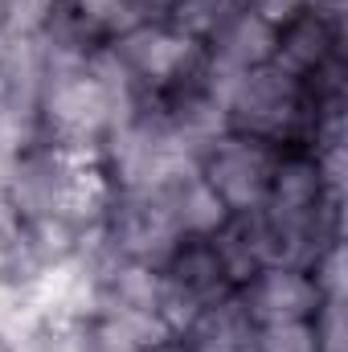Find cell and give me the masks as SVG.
Here are the masks:
<instances>
[{
	"label": "cell",
	"instance_id": "1",
	"mask_svg": "<svg viewBox=\"0 0 348 352\" xmlns=\"http://www.w3.org/2000/svg\"><path fill=\"white\" fill-rule=\"evenodd\" d=\"M221 107H226V127L230 131L254 135V140L279 144V148H303L307 135H312L316 115L328 111V107L316 102V94L303 78L287 74L274 62L234 78L221 90Z\"/></svg>",
	"mask_w": 348,
	"mask_h": 352
},
{
	"label": "cell",
	"instance_id": "2",
	"mask_svg": "<svg viewBox=\"0 0 348 352\" xmlns=\"http://www.w3.org/2000/svg\"><path fill=\"white\" fill-rule=\"evenodd\" d=\"M107 45L144 98H160L205 70V50L197 41H188L184 33L168 29L164 21L131 25V29L107 37Z\"/></svg>",
	"mask_w": 348,
	"mask_h": 352
},
{
	"label": "cell",
	"instance_id": "3",
	"mask_svg": "<svg viewBox=\"0 0 348 352\" xmlns=\"http://www.w3.org/2000/svg\"><path fill=\"white\" fill-rule=\"evenodd\" d=\"M98 234L111 254H119L127 263L156 266V270L184 242L164 188H115Z\"/></svg>",
	"mask_w": 348,
	"mask_h": 352
},
{
	"label": "cell",
	"instance_id": "4",
	"mask_svg": "<svg viewBox=\"0 0 348 352\" xmlns=\"http://www.w3.org/2000/svg\"><path fill=\"white\" fill-rule=\"evenodd\" d=\"M283 152L287 148H279V144H266V140L242 135V131H226L201 152L197 173L221 197V205L230 213H250V209H262Z\"/></svg>",
	"mask_w": 348,
	"mask_h": 352
},
{
	"label": "cell",
	"instance_id": "5",
	"mask_svg": "<svg viewBox=\"0 0 348 352\" xmlns=\"http://www.w3.org/2000/svg\"><path fill=\"white\" fill-rule=\"evenodd\" d=\"M274 45H279V25L266 21L259 8L242 4V8L201 45V50H205V78H209V87L221 94L234 78H242V74L266 66V62L274 58Z\"/></svg>",
	"mask_w": 348,
	"mask_h": 352
},
{
	"label": "cell",
	"instance_id": "6",
	"mask_svg": "<svg viewBox=\"0 0 348 352\" xmlns=\"http://www.w3.org/2000/svg\"><path fill=\"white\" fill-rule=\"evenodd\" d=\"M234 295L254 328L279 320H316V311L328 303L312 270L299 266H259Z\"/></svg>",
	"mask_w": 348,
	"mask_h": 352
},
{
	"label": "cell",
	"instance_id": "7",
	"mask_svg": "<svg viewBox=\"0 0 348 352\" xmlns=\"http://www.w3.org/2000/svg\"><path fill=\"white\" fill-rule=\"evenodd\" d=\"M176 340L173 324L160 311H140V307H94L87 320V344L90 352H148Z\"/></svg>",
	"mask_w": 348,
	"mask_h": 352
},
{
	"label": "cell",
	"instance_id": "8",
	"mask_svg": "<svg viewBox=\"0 0 348 352\" xmlns=\"http://www.w3.org/2000/svg\"><path fill=\"white\" fill-rule=\"evenodd\" d=\"M156 188L168 192L173 213H176V226H180L184 238H213V234L230 221V209H226L221 197L201 180L197 168L184 173V176H176V180H168V184H156Z\"/></svg>",
	"mask_w": 348,
	"mask_h": 352
},
{
	"label": "cell",
	"instance_id": "9",
	"mask_svg": "<svg viewBox=\"0 0 348 352\" xmlns=\"http://www.w3.org/2000/svg\"><path fill=\"white\" fill-rule=\"evenodd\" d=\"M242 4L246 0H173L168 12H164V25L176 29V33H184L188 41L205 45Z\"/></svg>",
	"mask_w": 348,
	"mask_h": 352
},
{
	"label": "cell",
	"instance_id": "10",
	"mask_svg": "<svg viewBox=\"0 0 348 352\" xmlns=\"http://www.w3.org/2000/svg\"><path fill=\"white\" fill-rule=\"evenodd\" d=\"M254 352H320L316 320H279L254 328Z\"/></svg>",
	"mask_w": 348,
	"mask_h": 352
},
{
	"label": "cell",
	"instance_id": "11",
	"mask_svg": "<svg viewBox=\"0 0 348 352\" xmlns=\"http://www.w3.org/2000/svg\"><path fill=\"white\" fill-rule=\"evenodd\" d=\"M316 332H320V352H345V299H328L316 311Z\"/></svg>",
	"mask_w": 348,
	"mask_h": 352
},
{
	"label": "cell",
	"instance_id": "12",
	"mask_svg": "<svg viewBox=\"0 0 348 352\" xmlns=\"http://www.w3.org/2000/svg\"><path fill=\"white\" fill-rule=\"evenodd\" d=\"M148 352H184V349H180V340H168V344H160V349H148Z\"/></svg>",
	"mask_w": 348,
	"mask_h": 352
},
{
	"label": "cell",
	"instance_id": "13",
	"mask_svg": "<svg viewBox=\"0 0 348 352\" xmlns=\"http://www.w3.org/2000/svg\"><path fill=\"white\" fill-rule=\"evenodd\" d=\"M0 352H8V349H4V344H0Z\"/></svg>",
	"mask_w": 348,
	"mask_h": 352
}]
</instances>
